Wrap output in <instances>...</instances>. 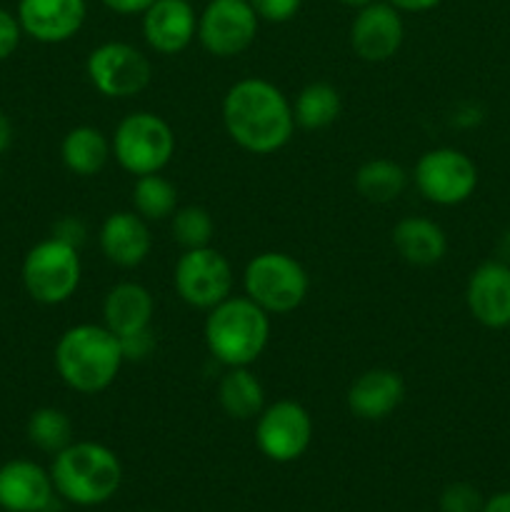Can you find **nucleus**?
Masks as SVG:
<instances>
[{
    "mask_svg": "<svg viewBox=\"0 0 510 512\" xmlns=\"http://www.w3.org/2000/svg\"><path fill=\"white\" fill-rule=\"evenodd\" d=\"M390 243L400 260H405L408 265H418V268L438 265L448 253L445 230L435 220L423 218V215H408V218L398 220L390 233Z\"/></svg>",
    "mask_w": 510,
    "mask_h": 512,
    "instance_id": "412c9836",
    "label": "nucleus"
},
{
    "mask_svg": "<svg viewBox=\"0 0 510 512\" xmlns=\"http://www.w3.org/2000/svg\"><path fill=\"white\" fill-rule=\"evenodd\" d=\"M413 183L428 203L453 208L475 193L478 168L463 150L443 145L420 155L413 168Z\"/></svg>",
    "mask_w": 510,
    "mask_h": 512,
    "instance_id": "1a4fd4ad",
    "label": "nucleus"
},
{
    "mask_svg": "<svg viewBox=\"0 0 510 512\" xmlns=\"http://www.w3.org/2000/svg\"><path fill=\"white\" fill-rule=\"evenodd\" d=\"M233 283L230 260L213 245L183 250L173 268V288L178 298L190 308L205 313L233 295Z\"/></svg>",
    "mask_w": 510,
    "mask_h": 512,
    "instance_id": "9d476101",
    "label": "nucleus"
},
{
    "mask_svg": "<svg viewBox=\"0 0 510 512\" xmlns=\"http://www.w3.org/2000/svg\"><path fill=\"white\" fill-rule=\"evenodd\" d=\"M313 443V418L298 400H275L255 418V445L273 463L303 458Z\"/></svg>",
    "mask_w": 510,
    "mask_h": 512,
    "instance_id": "f8f14e48",
    "label": "nucleus"
},
{
    "mask_svg": "<svg viewBox=\"0 0 510 512\" xmlns=\"http://www.w3.org/2000/svg\"><path fill=\"white\" fill-rule=\"evenodd\" d=\"M405 380L398 370L370 368L350 383L345 405L358 420H385L403 405Z\"/></svg>",
    "mask_w": 510,
    "mask_h": 512,
    "instance_id": "6ab92c4d",
    "label": "nucleus"
},
{
    "mask_svg": "<svg viewBox=\"0 0 510 512\" xmlns=\"http://www.w3.org/2000/svg\"><path fill=\"white\" fill-rule=\"evenodd\" d=\"M85 75L103 98L128 100L148 88L153 65L148 55L135 45L125 40H108L88 53Z\"/></svg>",
    "mask_w": 510,
    "mask_h": 512,
    "instance_id": "6e6552de",
    "label": "nucleus"
},
{
    "mask_svg": "<svg viewBox=\"0 0 510 512\" xmlns=\"http://www.w3.org/2000/svg\"><path fill=\"white\" fill-rule=\"evenodd\" d=\"M118 340H120V350H123L125 363H143V360H148L150 355H153L155 345H158V340H155V333H153V325L145 330H138V333L123 335V338Z\"/></svg>",
    "mask_w": 510,
    "mask_h": 512,
    "instance_id": "7c9ffc66",
    "label": "nucleus"
},
{
    "mask_svg": "<svg viewBox=\"0 0 510 512\" xmlns=\"http://www.w3.org/2000/svg\"><path fill=\"white\" fill-rule=\"evenodd\" d=\"M110 150L115 163L135 178L163 173L175 155V133L163 115L135 110L115 125Z\"/></svg>",
    "mask_w": 510,
    "mask_h": 512,
    "instance_id": "423d86ee",
    "label": "nucleus"
},
{
    "mask_svg": "<svg viewBox=\"0 0 510 512\" xmlns=\"http://www.w3.org/2000/svg\"><path fill=\"white\" fill-rule=\"evenodd\" d=\"M100 3L118 15H143L155 0H100Z\"/></svg>",
    "mask_w": 510,
    "mask_h": 512,
    "instance_id": "72a5a7b5",
    "label": "nucleus"
},
{
    "mask_svg": "<svg viewBox=\"0 0 510 512\" xmlns=\"http://www.w3.org/2000/svg\"><path fill=\"white\" fill-rule=\"evenodd\" d=\"M10 143H13V123H10L8 115L0 110V155L10 148Z\"/></svg>",
    "mask_w": 510,
    "mask_h": 512,
    "instance_id": "e433bc0d",
    "label": "nucleus"
},
{
    "mask_svg": "<svg viewBox=\"0 0 510 512\" xmlns=\"http://www.w3.org/2000/svg\"><path fill=\"white\" fill-rule=\"evenodd\" d=\"M20 278H23L25 293L35 303H68L75 290L80 288V278H83L80 250L50 235L25 253Z\"/></svg>",
    "mask_w": 510,
    "mask_h": 512,
    "instance_id": "0eeeda50",
    "label": "nucleus"
},
{
    "mask_svg": "<svg viewBox=\"0 0 510 512\" xmlns=\"http://www.w3.org/2000/svg\"><path fill=\"white\" fill-rule=\"evenodd\" d=\"M203 338L223 368H250L270 343V315L245 295H230L208 310Z\"/></svg>",
    "mask_w": 510,
    "mask_h": 512,
    "instance_id": "20e7f679",
    "label": "nucleus"
},
{
    "mask_svg": "<svg viewBox=\"0 0 510 512\" xmlns=\"http://www.w3.org/2000/svg\"><path fill=\"white\" fill-rule=\"evenodd\" d=\"M190 3H193V0H190Z\"/></svg>",
    "mask_w": 510,
    "mask_h": 512,
    "instance_id": "a19ab883",
    "label": "nucleus"
},
{
    "mask_svg": "<svg viewBox=\"0 0 510 512\" xmlns=\"http://www.w3.org/2000/svg\"><path fill=\"white\" fill-rule=\"evenodd\" d=\"M0 180H3V165H0Z\"/></svg>",
    "mask_w": 510,
    "mask_h": 512,
    "instance_id": "ea45409f",
    "label": "nucleus"
},
{
    "mask_svg": "<svg viewBox=\"0 0 510 512\" xmlns=\"http://www.w3.org/2000/svg\"><path fill=\"white\" fill-rule=\"evenodd\" d=\"M55 505H58V493L50 470L23 458L0 465V510L53 512Z\"/></svg>",
    "mask_w": 510,
    "mask_h": 512,
    "instance_id": "dca6fc26",
    "label": "nucleus"
},
{
    "mask_svg": "<svg viewBox=\"0 0 510 512\" xmlns=\"http://www.w3.org/2000/svg\"><path fill=\"white\" fill-rule=\"evenodd\" d=\"M20 40H23V28L18 23V15L0 8V63L18 50Z\"/></svg>",
    "mask_w": 510,
    "mask_h": 512,
    "instance_id": "2f4dec72",
    "label": "nucleus"
},
{
    "mask_svg": "<svg viewBox=\"0 0 510 512\" xmlns=\"http://www.w3.org/2000/svg\"><path fill=\"white\" fill-rule=\"evenodd\" d=\"M18 23L23 35L43 45L68 43L88 18V0H18Z\"/></svg>",
    "mask_w": 510,
    "mask_h": 512,
    "instance_id": "4468645a",
    "label": "nucleus"
},
{
    "mask_svg": "<svg viewBox=\"0 0 510 512\" xmlns=\"http://www.w3.org/2000/svg\"><path fill=\"white\" fill-rule=\"evenodd\" d=\"M98 248L115 268H138L153 250L148 220L140 218L135 210H115L100 223Z\"/></svg>",
    "mask_w": 510,
    "mask_h": 512,
    "instance_id": "a211bd4d",
    "label": "nucleus"
},
{
    "mask_svg": "<svg viewBox=\"0 0 510 512\" xmlns=\"http://www.w3.org/2000/svg\"><path fill=\"white\" fill-rule=\"evenodd\" d=\"M260 18L248 0H208L198 15V43L213 58H238L258 38Z\"/></svg>",
    "mask_w": 510,
    "mask_h": 512,
    "instance_id": "9b49d317",
    "label": "nucleus"
},
{
    "mask_svg": "<svg viewBox=\"0 0 510 512\" xmlns=\"http://www.w3.org/2000/svg\"><path fill=\"white\" fill-rule=\"evenodd\" d=\"M123 363L118 335L95 323H78L68 328L53 350L55 373L80 395H98L108 390Z\"/></svg>",
    "mask_w": 510,
    "mask_h": 512,
    "instance_id": "f03ea898",
    "label": "nucleus"
},
{
    "mask_svg": "<svg viewBox=\"0 0 510 512\" xmlns=\"http://www.w3.org/2000/svg\"><path fill=\"white\" fill-rule=\"evenodd\" d=\"M245 298L273 315H288L305 303L310 293L308 270L293 255L265 250L253 255L243 270Z\"/></svg>",
    "mask_w": 510,
    "mask_h": 512,
    "instance_id": "39448f33",
    "label": "nucleus"
},
{
    "mask_svg": "<svg viewBox=\"0 0 510 512\" xmlns=\"http://www.w3.org/2000/svg\"><path fill=\"white\" fill-rule=\"evenodd\" d=\"M218 405L228 418L255 420L265 408V388L250 368H225L218 380Z\"/></svg>",
    "mask_w": 510,
    "mask_h": 512,
    "instance_id": "5701e85b",
    "label": "nucleus"
},
{
    "mask_svg": "<svg viewBox=\"0 0 510 512\" xmlns=\"http://www.w3.org/2000/svg\"><path fill=\"white\" fill-rule=\"evenodd\" d=\"M348 40L353 53L365 63H388L403 48V13L388 0H375V3L355 10Z\"/></svg>",
    "mask_w": 510,
    "mask_h": 512,
    "instance_id": "ddd939ff",
    "label": "nucleus"
},
{
    "mask_svg": "<svg viewBox=\"0 0 510 512\" xmlns=\"http://www.w3.org/2000/svg\"><path fill=\"white\" fill-rule=\"evenodd\" d=\"M343 113V98L335 85L325 80H313L303 85L293 100L295 125L303 130H325Z\"/></svg>",
    "mask_w": 510,
    "mask_h": 512,
    "instance_id": "393cba45",
    "label": "nucleus"
},
{
    "mask_svg": "<svg viewBox=\"0 0 510 512\" xmlns=\"http://www.w3.org/2000/svg\"><path fill=\"white\" fill-rule=\"evenodd\" d=\"M483 505V495L470 483H450L438 500L440 512H483Z\"/></svg>",
    "mask_w": 510,
    "mask_h": 512,
    "instance_id": "c85d7f7f",
    "label": "nucleus"
},
{
    "mask_svg": "<svg viewBox=\"0 0 510 512\" xmlns=\"http://www.w3.org/2000/svg\"><path fill=\"white\" fill-rule=\"evenodd\" d=\"M50 478L60 500L93 508L108 503L118 493L123 483V465L108 445L73 440L68 448L53 455Z\"/></svg>",
    "mask_w": 510,
    "mask_h": 512,
    "instance_id": "7ed1b4c3",
    "label": "nucleus"
},
{
    "mask_svg": "<svg viewBox=\"0 0 510 512\" xmlns=\"http://www.w3.org/2000/svg\"><path fill=\"white\" fill-rule=\"evenodd\" d=\"M483 512H510V490H505V493H495L493 498L485 500Z\"/></svg>",
    "mask_w": 510,
    "mask_h": 512,
    "instance_id": "c9c22d12",
    "label": "nucleus"
},
{
    "mask_svg": "<svg viewBox=\"0 0 510 512\" xmlns=\"http://www.w3.org/2000/svg\"><path fill=\"white\" fill-rule=\"evenodd\" d=\"M53 238L63 240V243L73 245V248L80 250V245L88 240V228H85V223L80 218L68 215V218H60L58 223L53 225Z\"/></svg>",
    "mask_w": 510,
    "mask_h": 512,
    "instance_id": "473e14b6",
    "label": "nucleus"
},
{
    "mask_svg": "<svg viewBox=\"0 0 510 512\" xmlns=\"http://www.w3.org/2000/svg\"><path fill=\"white\" fill-rule=\"evenodd\" d=\"M390 5L400 10V13H428V10L438 8L443 0H388Z\"/></svg>",
    "mask_w": 510,
    "mask_h": 512,
    "instance_id": "f704fd0d",
    "label": "nucleus"
},
{
    "mask_svg": "<svg viewBox=\"0 0 510 512\" xmlns=\"http://www.w3.org/2000/svg\"><path fill=\"white\" fill-rule=\"evenodd\" d=\"M253 5L255 15L265 23H288L303 8V0H248Z\"/></svg>",
    "mask_w": 510,
    "mask_h": 512,
    "instance_id": "c756f323",
    "label": "nucleus"
},
{
    "mask_svg": "<svg viewBox=\"0 0 510 512\" xmlns=\"http://www.w3.org/2000/svg\"><path fill=\"white\" fill-rule=\"evenodd\" d=\"M155 298L145 285L135 280L115 283L103 298V325L118 338L138 333L153 325Z\"/></svg>",
    "mask_w": 510,
    "mask_h": 512,
    "instance_id": "aec40b11",
    "label": "nucleus"
},
{
    "mask_svg": "<svg viewBox=\"0 0 510 512\" xmlns=\"http://www.w3.org/2000/svg\"><path fill=\"white\" fill-rule=\"evenodd\" d=\"M355 190L363 200L373 205H388L398 200L408 188V173L400 163L390 158L365 160L353 178Z\"/></svg>",
    "mask_w": 510,
    "mask_h": 512,
    "instance_id": "b1692460",
    "label": "nucleus"
},
{
    "mask_svg": "<svg viewBox=\"0 0 510 512\" xmlns=\"http://www.w3.org/2000/svg\"><path fill=\"white\" fill-rule=\"evenodd\" d=\"M130 203L135 213L148 223L170 220V215L178 210V188L160 173L140 175L135 178Z\"/></svg>",
    "mask_w": 510,
    "mask_h": 512,
    "instance_id": "a878e982",
    "label": "nucleus"
},
{
    "mask_svg": "<svg viewBox=\"0 0 510 512\" xmlns=\"http://www.w3.org/2000/svg\"><path fill=\"white\" fill-rule=\"evenodd\" d=\"M498 253H500V260L510 265V230H505V233L500 235V240H498Z\"/></svg>",
    "mask_w": 510,
    "mask_h": 512,
    "instance_id": "4c0bfd02",
    "label": "nucleus"
},
{
    "mask_svg": "<svg viewBox=\"0 0 510 512\" xmlns=\"http://www.w3.org/2000/svg\"><path fill=\"white\" fill-rule=\"evenodd\" d=\"M110 158H113L110 138L93 125H75L65 133L63 143H60V160H63L65 170H70L78 178L98 175Z\"/></svg>",
    "mask_w": 510,
    "mask_h": 512,
    "instance_id": "4be33fe9",
    "label": "nucleus"
},
{
    "mask_svg": "<svg viewBox=\"0 0 510 512\" xmlns=\"http://www.w3.org/2000/svg\"><path fill=\"white\" fill-rule=\"evenodd\" d=\"M25 433H28L30 445L50 455L60 453L73 443V423H70L68 413L60 408H50V405L30 413Z\"/></svg>",
    "mask_w": 510,
    "mask_h": 512,
    "instance_id": "bb28decb",
    "label": "nucleus"
},
{
    "mask_svg": "<svg viewBox=\"0 0 510 512\" xmlns=\"http://www.w3.org/2000/svg\"><path fill=\"white\" fill-rule=\"evenodd\" d=\"M465 305L483 328H510V265L503 260L480 263L465 285Z\"/></svg>",
    "mask_w": 510,
    "mask_h": 512,
    "instance_id": "2eb2a0df",
    "label": "nucleus"
},
{
    "mask_svg": "<svg viewBox=\"0 0 510 512\" xmlns=\"http://www.w3.org/2000/svg\"><path fill=\"white\" fill-rule=\"evenodd\" d=\"M220 115L228 138L253 155L278 153L298 128L288 95L265 78H243L230 85Z\"/></svg>",
    "mask_w": 510,
    "mask_h": 512,
    "instance_id": "f257e3e1",
    "label": "nucleus"
},
{
    "mask_svg": "<svg viewBox=\"0 0 510 512\" xmlns=\"http://www.w3.org/2000/svg\"><path fill=\"white\" fill-rule=\"evenodd\" d=\"M170 235L183 250L208 248L215 235V220L203 205H183L170 215Z\"/></svg>",
    "mask_w": 510,
    "mask_h": 512,
    "instance_id": "cd10ccee",
    "label": "nucleus"
},
{
    "mask_svg": "<svg viewBox=\"0 0 510 512\" xmlns=\"http://www.w3.org/2000/svg\"><path fill=\"white\" fill-rule=\"evenodd\" d=\"M143 38L158 55H178L198 35V13L190 0H155L143 15Z\"/></svg>",
    "mask_w": 510,
    "mask_h": 512,
    "instance_id": "f3484780",
    "label": "nucleus"
},
{
    "mask_svg": "<svg viewBox=\"0 0 510 512\" xmlns=\"http://www.w3.org/2000/svg\"><path fill=\"white\" fill-rule=\"evenodd\" d=\"M338 3H343V5H345V8H353V10H360V8H365V5L375 3V0H338Z\"/></svg>",
    "mask_w": 510,
    "mask_h": 512,
    "instance_id": "58836bf2",
    "label": "nucleus"
}]
</instances>
